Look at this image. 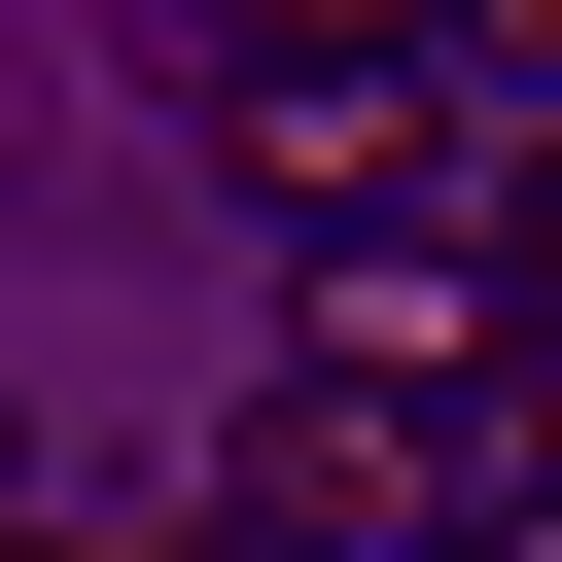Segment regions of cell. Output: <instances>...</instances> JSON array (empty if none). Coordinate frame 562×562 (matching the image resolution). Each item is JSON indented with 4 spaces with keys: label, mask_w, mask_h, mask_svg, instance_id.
<instances>
[{
    "label": "cell",
    "mask_w": 562,
    "mask_h": 562,
    "mask_svg": "<svg viewBox=\"0 0 562 562\" xmlns=\"http://www.w3.org/2000/svg\"><path fill=\"white\" fill-rule=\"evenodd\" d=\"M457 492H492V457H457L422 386H316V351H281V386L211 422V527H281V562H422Z\"/></svg>",
    "instance_id": "6da1fadb"
},
{
    "label": "cell",
    "mask_w": 562,
    "mask_h": 562,
    "mask_svg": "<svg viewBox=\"0 0 562 562\" xmlns=\"http://www.w3.org/2000/svg\"><path fill=\"white\" fill-rule=\"evenodd\" d=\"M457 457H492V492H562V316H492V386H457Z\"/></svg>",
    "instance_id": "277c9868"
},
{
    "label": "cell",
    "mask_w": 562,
    "mask_h": 562,
    "mask_svg": "<svg viewBox=\"0 0 562 562\" xmlns=\"http://www.w3.org/2000/svg\"><path fill=\"white\" fill-rule=\"evenodd\" d=\"M211 140H246V211L386 246V211H422V35H386V70H246V35H211Z\"/></svg>",
    "instance_id": "7a4b0ae2"
},
{
    "label": "cell",
    "mask_w": 562,
    "mask_h": 562,
    "mask_svg": "<svg viewBox=\"0 0 562 562\" xmlns=\"http://www.w3.org/2000/svg\"><path fill=\"white\" fill-rule=\"evenodd\" d=\"M386 35H457V0H246V70H386Z\"/></svg>",
    "instance_id": "5b68a950"
},
{
    "label": "cell",
    "mask_w": 562,
    "mask_h": 562,
    "mask_svg": "<svg viewBox=\"0 0 562 562\" xmlns=\"http://www.w3.org/2000/svg\"><path fill=\"white\" fill-rule=\"evenodd\" d=\"M457 246H492V316H562V105L492 140V211H457Z\"/></svg>",
    "instance_id": "3957f363"
},
{
    "label": "cell",
    "mask_w": 562,
    "mask_h": 562,
    "mask_svg": "<svg viewBox=\"0 0 562 562\" xmlns=\"http://www.w3.org/2000/svg\"><path fill=\"white\" fill-rule=\"evenodd\" d=\"M457 35H492V70H527V105H562V0H457Z\"/></svg>",
    "instance_id": "8992f818"
},
{
    "label": "cell",
    "mask_w": 562,
    "mask_h": 562,
    "mask_svg": "<svg viewBox=\"0 0 562 562\" xmlns=\"http://www.w3.org/2000/svg\"><path fill=\"white\" fill-rule=\"evenodd\" d=\"M0 562H35V527H0Z\"/></svg>",
    "instance_id": "52a82bcc"
}]
</instances>
